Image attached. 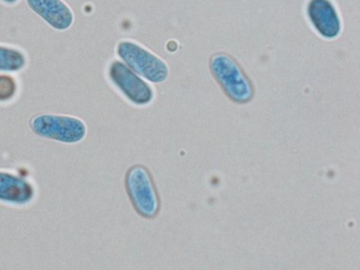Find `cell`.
<instances>
[{
    "instance_id": "obj_1",
    "label": "cell",
    "mask_w": 360,
    "mask_h": 270,
    "mask_svg": "<svg viewBox=\"0 0 360 270\" xmlns=\"http://www.w3.org/2000/svg\"><path fill=\"white\" fill-rule=\"evenodd\" d=\"M210 71L223 92L238 103H246L254 96L250 78L239 63L225 53H217L210 59Z\"/></svg>"
},
{
    "instance_id": "obj_2",
    "label": "cell",
    "mask_w": 360,
    "mask_h": 270,
    "mask_svg": "<svg viewBox=\"0 0 360 270\" xmlns=\"http://www.w3.org/2000/svg\"><path fill=\"white\" fill-rule=\"evenodd\" d=\"M126 190L139 214L153 219L160 211V198L151 173L146 167L136 165L126 174Z\"/></svg>"
},
{
    "instance_id": "obj_3",
    "label": "cell",
    "mask_w": 360,
    "mask_h": 270,
    "mask_svg": "<svg viewBox=\"0 0 360 270\" xmlns=\"http://www.w3.org/2000/svg\"><path fill=\"white\" fill-rule=\"evenodd\" d=\"M30 126L39 136L66 143H79L87 133L85 122L73 116L43 114L32 118Z\"/></svg>"
},
{
    "instance_id": "obj_4",
    "label": "cell",
    "mask_w": 360,
    "mask_h": 270,
    "mask_svg": "<svg viewBox=\"0 0 360 270\" xmlns=\"http://www.w3.org/2000/svg\"><path fill=\"white\" fill-rule=\"evenodd\" d=\"M117 55L136 74L151 82H163L168 76V67L161 58L134 41H122Z\"/></svg>"
},
{
    "instance_id": "obj_5",
    "label": "cell",
    "mask_w": 360,
    "mask_h": 270,
    "mask_svg": "<svg viewBox=\"0 0 360 270\" xmlns=\"http://www.w3.org/2000/svg\"><path fill=\"white\" fill-rule=\"evenodd\" d=\"M109 78L115 86L136 105H143L150 103L153 91L138 74L122 61L115 60L109 67Z\"/></svg>"
},
{
    "instance_id": "obj_6",
    "label": "cell",
    "mask_w": 360,
    "mask_h": 270,
    "mask_svg": "<svg viewBox=\"0 0 360 270\" xmlns=\"http://www.w3.org/2000/svg\"><path fill=\"white\" fill-rule=\"evenodd\" d=\"M307 16L316 31L323 37L332 39L340 34V18L330 0H309Z\"/></svg>"
},
{
    "instance_id": "obj_7",
    "label": "cell",
    "mask_w": 360,
    "mask_h": 270,
    "mask_svg": "<svg viewBox=\"0 0 360 270\" xmlns=\"http://www.w3.org/2000/svg\"><path fill=\"white\" fill-rule=\"evenodd\" d=\"M27 4L33 12L58 31L68 30L75 21L72 10L63 0H27Z\"/></svg>"
},
{
    "instance_id": "obj_8",
    "label": "cell",
    "mask_w": 360,
    "mask_h": 270,
    "mask_svg": "<svg viewBox=\"0 0 360 270\" xmlns=\"http://www.w3.org/2000/svg\"><path fill=\"white\" fill-rule=\"evenodd\" d=\"M34 193V188L27 179L0 171V200L15 205L28 204Z\"/></svg>"
},
{
    "instance_id": "obj_9",
    "label": "cell",
    "mask_w": 360,
    "mask_h": 270,
    "mask_svg": "<svg viewBox=\"0 0 360 270\" xmlns=\"http://www.w3.org/2000/svg\"><path fill=\"white\" fill-rule=\"evenodd\" d=\"M27 65V56L20 49L0 44V72L22 71Z\"/></svg>"
},
{
    "instance_id": "obj_10",
    "label": "cell",
    "mask_w": 360,
    "mask_h": 270,
    "mask_svg": "<svg viewBox=\"0 0 360 270\" xmlns=\"http://www.w3.org/2000/svg\"><path fill=\"white\" fill-rule=\"evenodd\" d=\"M18 91V84L12 76L0 75V101H10L13 98Z\"/></svg>"
},
{
    "instance_id": "obj_11",
    "label": "cell",
    "mask_w": 360,
    "mask_h": 270,
    "mask_svg": "<svg viewBox=\"0 0 360 270\" xmlns=\"http://www.w3.org/2000/svg\"><path fill=\"white\" fill-rule=\"evenodd\" d=\"M3 1L6 2V4H15V2L18 1V0H3Z\"/></svg>"
}]
</instances>
